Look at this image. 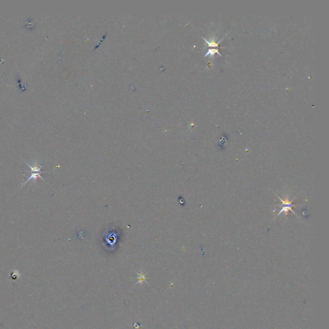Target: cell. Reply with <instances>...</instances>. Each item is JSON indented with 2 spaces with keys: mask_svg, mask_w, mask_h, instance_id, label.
<instances>
[{
  "mask_svg": "<svg viewBox=\"0 0 329 329\" xmlns=\"http://www.w3.org/2000/svg\"><path fill=\"white\" fill-rule=\"evenodd\" d=\"M119 233L118 232L116 228L114 226L111 228H109V230L102 235V242L103 245L108 248L109 250H113L117 244V241L119 239Z\"/></svg>",
  "mask_w": 329,
  "mask_h": 329,
  "instance_id": "1",
  "label": "cell"
},
{
  "mask_svg": "<svg viewBox=\"0 0 329 329\" xmlns=\"http://www.w3.org/2000/svg\"><path fill=\"white\" fill-rule=\"evenodd\" d=\"M145 276L143 275V274L142 273L140 274H139L138 275V279H139V281L138 282H140V283H142L143 281L145 280Z\"/></svg>",
  "mask_w": 329,
  "mask_h": 329,
  "instance_id": "4",
  "label": "cell"
},
{
  "mask_svg": "<svg viewBox=\"0 0 329 329\" xmlns=\"http://www.w3.org/2000/svg\"><path fill=\"white\" fill-rule=\"evenodd\" d=\"M278 197L282 201V205L281 206V207H282V210H281V211L279 212V214H278V215L281 214L282 212H286V213H287V212L289 211V210H291V211L292 213L295 214H296L294 210H292L291 208L294 207V206H298V205H292V204H291L292 202V201H293V200H292V201H289L288 200V199H286V200L284 201V200L282 199V198H280V197H278Z\"/></svg>",
  "mask_w": 329,
  "mask_h": 329,
  "instance_id": "2",
  "label": "cell"
},
{
  "mask_svg": "<svg viewBox=\"0 0 329 329\" xmlns=\"http://www.w3.org/2000/svg\"><path fill=\"white\" fill-rule=\"evenodd\" d=\"M214 53H219V55H220V56H222V55H221V53H219V51H218L217 50H213V49H211V50H208V52H207V53H206V55H205V56H208V55H209V54H211V55H213V54H214Z\"/></svg>",
  "mask_w": 329,
  "mask_h": 329,
  "instance_id": "3",
  "label": "cell"
}]
</instances>
